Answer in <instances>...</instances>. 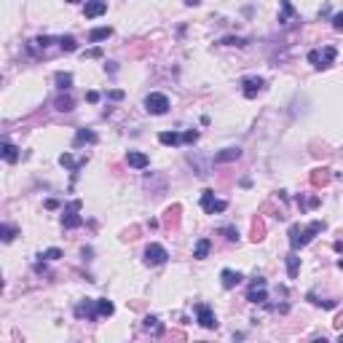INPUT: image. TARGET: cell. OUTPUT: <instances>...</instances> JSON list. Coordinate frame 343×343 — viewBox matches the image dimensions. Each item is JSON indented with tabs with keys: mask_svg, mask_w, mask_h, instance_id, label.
Returning a JSON list of instances; mask_svg holds the SVG:
<instances>
[{
	"mask_svg": "<svg viewBox=\"0 0 343 343\" xmlns=\"http://www.w3.org/2000/svg\"><path fill=\"white\" fill-rule=\"evenodd\" d=\"M196 139H198V132H196V129H191V132L183 134V143H196Z\"/></svg>",
	"mask_w": 343,
	"mask_h": 343,
	"instance_id": "cell-31",
	"label": "cell"
},
{
	"mask_svg": "<svg viewBox=\"0 0 343 343\" xmlns=\"http://www.w3.org/2000/svg\"><path fill=\"white\" fill-rule=\"evenodd\" d=\"M78 209H80V201H73V204L65 209V215H62V226L65 228H78L80 223H84V217L78 215Z\"/></svg>",
	"mask_w": 343,
	"mask_h": 343,
	"instance_id": "cell-5",
	"label": "cell"
},
{
	"mask_svg": "<svg viewBox=\"0 0 343 343\" xmlns=\"http://www.w3.org/2000/svg\"><path fill=\"white\" fill-rule=\"evenodd\" d=\"M333 27H335L338 32H343V11H340V14H335V16H333Z\"/></svg>",
	"mask_w": 343,
	"mask_h": 343,
	"instance_id": "cell-33",
	"label": "cell"
},
{
	"mask_svg": "<svg viewBox=\"0 0 343 343\" xmlns=\"http://www.w3.org/2000/svg\"><path fill=\"white\" fill-rule=\"evenodd\" d=\"M322 231H325V223H322V220H314V223H309L306 228L292 226V228H290V247H292L295 252H298V250H303L306 244H311V241H314V236H316V233H322Z\"/></svg>",
	"mask_w": 343,
	"mask_h": 343,
	"instance_id": "cell-1",
	"label": "cell"
},
{
	"mask_svg": "<svg viewBox=\"0 0 343 343\" xmlns=\"http://www.w3.org/2000/svg\"><path fill=\"white\" fill-rule=\"evenodd\" d=\"M220 279H223V287L226 290H233L236 285H239V281L244 279L239 271H231V268H223V274H220Z\"/></svg>",
	"mask_w": 343,
	"mask_h": 343,
	"instance_id": "cell-11",
	"label": "cell"
},
{
	"mask_svg": "<svg viewBox=\"0 0 343 343\" xmlns=\"http://www.w3.org/2000/svg\"><path fill=\"white\" fill-rule=\"evenodd\" d=\"M158 143L161 145H180L183 143V134H177V132H161L158 134Z\"/></svg>",
	"mask_w": 343,
	"mask_h": 343,
	"instance_id": "cell-16",
	"label": "cell"
},
{
	"mask_svg": "<svg viewBox=\"0 0 343 343\" xmlns=\"http://www.w3.org/2000/svg\"><path fill=\"white\" fill-rule=\"evenodd\" d=\"M340 340H343V333H340Z\"/></svg>",
	"mask_w": 343,
	"mask_h": 343,
	"instance_id": "cell-40",
	"label": "cell"
},
{
	"mask_svg": "<svg viewBox=\"0 0 343 343\" xmlns=\"http://www.w3.org/2000/svg\"><path fill=\"white\" fill-rule=\"evenodd\" d=\"M54 80H56V86L62 89V91H70V89H73V75H70V73H56Z\"/></svg>",
	"mask_w": 343,
	"mask_h": 343,
	"instance_id": "cell-19",
	"label": "cell"
},
{
	"mask_svg": "<svg viewBox=\"0 0 343 343\" xmlns=\"http://www.w3.org/2000/svg\"><path fill=\"white\" fill-rule=\"evenodd\" d=\"M41 257H46V260H59V257H62V250H56V247H51V250H46Z\"/></svg>",
	"mask_w": 343,
	"mask_h": 343,
	"instance_id": "cell-29",
	"label": "cell"
},
{
	"mask_svg": "<svg viewBox=\"0 0 343 343\" xmlns=\"http://www.w3.org/2000/svg\"><path fill=\"white\" fill-rule=\"evenodd\" d=\"M239 156H241L239 148H226L223 153H217V156H215V161H217V164H223V161H236Z\"/></svg>",
	"mask_w": 343,
	"mask_h": 343,
	"instance_id": "cell-17",
	"label": "cell"
},
{
	"mask_svg": "<svg viewBox=\"0 0 343 343\" xmlns=\"http://www.w3.org/2000/svg\"><path fill=\"white\" fill-rule=\"evenodd\" d=\"M86 99H89V102H99V94H97V91H89Z\"/></svg>",
	"mask_w": 343,
	"mask_h": 343,
	"instance_id": "cell-36",
	"label": "cell"
},
{
	"mask_svg": "<svg viewBox=\"0 0 343 343\" xmlns=\"http://www.w3.org/2000/svg\"><path fill=\"white\" fill-rule=\"evenodd\" d=\"M59 46H62V51H75L78 49V41L73 38V35H62V38H59Z\"/></svg>",
	"mask_w": 343,
	"mask_h": 343,
	"instance_id": "cell-24",
	"label": "cell"
},
{
	"mask_svg": "<svg viewBox=\"0 0 343 343\" xmlns=\"http://www.w3.org/2000/svg\"><path fill=\"white\" fill-rule=\"evenodd\" d=\"M56 110H73V99H70V97H59L56 99Z\"/></svg>",
	"mask_w": 343,
	"mask_h": 343,
	"instance_id": "cell-28",
	"label": "cell"
},
{
	"mask_svg": "<svg viewBox=\"0 0 343 343\" xmlns=\"http://www.w3.org/2000/svg\"><path fill=\"white\" fill-rule=\"evenodd\" d=\"M59 164H62V167H67V169H80V167H84V164L86 161H75L73 156H70V153H62V156H59Z\"/></svg>",
	"mask_w": 343,
	"mask_h": 343,
	"instance_id": "cell-20",
	"label": "cell"
},
{
	"mask_svg": "<svg viewBox=\"0 0 343 343\" xmlns=\"http://www.w3.org/2000/svg\"><path fill=\"white\" fill-rule=\"evenodd\" d=\"M86 56H89V59H99V56H102V51H99V49H89V51H86Z\"/></svg>",
	"mask_w": 343,
	"mask_h": 343,
	"instance_id": "cell-35",
	"label": "cell"
},
{
	"mask_svg": "<svg viewBox=\"0 0 343 343\" xmlns=\"http://www.w3.org/2000/svg\"><path fill=\"white\" fill-rule=\"evenodd\" d=\"M209 247H212L209 239H198V241H196V250H193V257H196V260H204V257L209 255Z\"/></svg>",
	"mask_w": 343,
	"mask_h": 343,
	"instance_id": "cell-18",
	"label": "cell"
},
{
	"mask_svg": "<svg viewBox=\"0 0 343 343\" xmlns=\"http://www.w3.org/2000/svg\"><path fill=\"white\" fill-rule=\"evenodd\" d=\"M126 161H129V167H134V169H148L150 167V158L145 156V153H139V150H129Z\"/></svg>",
	"mask_w": 343,
	"mask_h": 343,
	"instance_id": "cell-10",
	"label": "cell"
},
{
	"mask_svg": "<svg viewBox=\"0 0 343 343\" xmlns=\"http://www.w3.org/2000/svg\"><path fill=\"white\" fill-rule=\"evenodd\" d=\"M196 314H198V325L204 327V330H215L217 327V319H215V314H212L209 306H198Z\"/></svg>",
	"mask_w": 343,
	"mask_h": 343,
	"instance_id": "cell-8",
	"label": "cell"
},
{
	"mask_svg": "<svg viewBox=\"0 0 343 343\" xmlns=\"http://www.w3.org/2000/svg\"><path fill=\"white\" fill-rule=\"evenodd\" d=\"M340 268H343V260H340Z\"/></svg>",
	"mask_w": 343,
	"mask_h": 343,
	"instance_id": "cell-39",
	"label": "cell"
},
{
	"mask_svg": "<svg viewBox=\"0 0 343 343\" xmlns=\"http://www.w3.org/2000/svg\"><path fill=\"white\" fill-rule=\"evenodd\" d=\"M94 145V143H97V134H94L91 132V129H78V134H75V139H73V145L78 148V145Z\"/></svg>",
	"mask_w": 343,
	"mask_h": 343,
	"instance_id": "cell-12",
	"label": "cell"
},
{
	"mask_svg": "<svg viewBox=\"0 0 343 343\" xmlns=\"http://www.w3.org/2000/svg\"><path fill=\"white\" fill-rule=\"evenodd\" d=\"M244 97L247 99H255L260 91H263V86H266V80L263 78H244Z\"/></svg>",
	"mask_w": 343,
	"mask_h": 343,
	"instance_id": "cell-7",
	"label": "cell"
},
{
	"mask_svg": "<svg viewBox=\"0 0 343 343\" xmlns=\"http://www.w3.org/2000/svg\"><path fill=\"white\" fill-rule=\"evenodd\" d=\"M65 3H80V0H65Z\"/></svg>",
	"mask_w": 343,
	"mask_h": 343,
	"instance_id": "cell-38",
	"label": "cell"
},
{
	"mask_svg": "<svg viewBox=\"0 0 343 343\" xmlns=\"http://www.w3.org/2000/svg\"><path fill=\"white\" fill-rule=\"evenodd\" d=\"M226 201L215 198V191H204L201 193V209L207 212V215H215V212H226Z\"/></svg>",
	"mask_w": 343,
	"mask_h": 343,
	"instance_id": "cell-3",
	"label": "cell"
},
{
	"mask_svg": "<svg viewBox=\"0 0 343 343\" xmlns=\"http://www.w3.org/2000/svg\"><path fill=\"white\" fill-rule=\"evenodd\" d=\"M0 236H3V241H14L16 228L14 226H0Z\"/></svg>",
	"mask_w": 343,
	"mask_h": 343,
	"instance_id": "cell-27",
	"label": "cell"
},
{
	"mask_svg": "<svg viewBox=\"0 0 343 343\" xmlns=\"http://www.w3.org/2000/svg\"><path fill=\"white\" fill-rule=\"evenodd\" d=\"M298 268H300V257L292 252V255L287 257V274H290V279H295V276H298Z\"/></svg>",
	"mask_w": 343,
	"mask_h": 343,
	"instance_id": "cell-23",
	"label": "cell"
},
{
	"mask_svg": "<svg viewBox=\"0 0 343 343\" xmlns=\"http://www.w3.org/2000/svg\"><path fill=\"white\" fill-rule=\"evenodd\" d=\"M105 11H108V3H105V0H86L84 16H86V19H97V16L105 14Z\"/></svg>",
	"mask_w": 343,
	"mask_h": 343,
	"instance_id": "cell-9",
	"label": "cell"
},
{
	"mask_svg": "<svg viewBox=\"0 0 343 343\" xmlns=\"http://www.w3.org/2000/svg\"><path fill=\"white\" fill-rule=\"evenodd\" d=\"M335 56H338V51L333 49V46H327V49L322 51V56H319V67H316V70H327L330 65L335 62Z\"/></svg>",
	"mask_w": 343,
	"mask_h": 343,
	"instance_id": "cell-14",
	"label": "cell"
},
{
	"mask_svg": "<svg viewBox=\"0 0 343 343\" xmlns=\"http://www.w3.org/2000/svg\"><path fill=\"white\" fill-rule=\"evenodd\" d=\"M319 56H322V51H309V62L314 67H319Z\"/></svg>",
	"mask_w": 343,
	"mask_h": 343,
	"instance_id": "cell-34",
	"label": "cell"
},
{
	"mask_svg": "<svg viewBox=\"0 0 343 343\" xmlns=\"http://www.w3.org/2000/svg\"><path fill=\"white\" fill-rule=\"evenodd\" d=\"M3 161H8V164L19 161V148L14 143H8V139H3Z\"/></svg>",
	"mask_w": 343,
	"mask_h": 343,
	"instance_id": "cell-13",
	"label": "cell"
},
{
	"mask_svg": "<svg viewBox=\"0 0 343 343\" xmlns=\"http://www.w3.org/2000/svg\"><path fill=\"white\" fill-rule=\"evenodd\" d=\"M295 14V8H292V3H290V0H281V16H279V22H281V25H287V19Z\"/></svg>",
	"mask_w": 343,
	"mask_h": 343,
	"instance_id": "cell-25",
	"label": "cell"
},
{
	"mask_svg": "<svg viewBox=\"0 0 343 343\" xmlns=\"http://www.w3.org/2000/svg\"><path fill=\"white\" fill-rule=\"evenodd\" d=\"M201 0H185V6H198Z\"/></svg>",
	"mask_w": 343,
	"mask_h": 343,
	"instance_id": "cell-37",
	"label": "cell"
},
{
	"mask_svg": "<svg viewBox=\"0 0 343 343\" xmlns=\"http://www.w3.org/2000/svg\"><path fill=\"white\" fill-rule=\"evenodd\" d=\"M167 260H169L167 247H161V244H150L148 250H145V263H148V266H164Z\"/></svg>",
	"mask_w": 343,
	"mask_h": 343,
	"instance_id": "cell-4",
	"label": "cell"
},
{
	"mask_svg": "<svg viewBox=\"0 0 343 343\" xmlns=\"http://www.w3.org/2000/svg\"><path fill=\"white\" fill-rule=\"evenodd\" d=\"M247 300L250 303H266L268 300V295H266V279H255L252 281V287H250V292H247Z\"/></svg>",
	"mask_w": 343,
	"mask_h": 343,
	"instance_id": "cell-6",
	"label": "cell"
},
{
	"mask_svg": "<svg viewBox=\"0 0 343 343\" xmlns=\"http://www.w3.org/2000/svg\"><path fill=\"white\" fill-rule=\"evenodd\" d=\"M220 46H247V38H233V35H226V38H220Z\"/></svg>",
	"mask_w": 343,
	"mask_h": 343,
	"instance_id": "cell-26",
	"label": "cell"
},
{
	"mask_svg": "<svg viewBox=\"0 0 343 343\" xmlns=\"http://www.w3.org/2000/svg\"><path fill=\"white\" fill-rule=\"evenodd\" d=\"M143 327L148 330V333H156V335H161V333H164V325L158 322L156 316H145V325H143Z\"/></svg>",
	"mask_w": 343,
	"mask_h": 343,
	"instance_id": "cell-21",
	"label": "cell"
},
{
	"mask_svg": "<svg viewBox=\"0 0 343 343\" xmlns=\"http://www.w3.org/2000/svg\"><path fill=\"white\" fill-rule=\"evenodd\" d=\"M49 43H51V38H46V35H43V38H35L32 41V49H46Z\"/></svg>",
	"mask_w": 343,
	"mask_h": 343,
	"instance_id": "cell-30",
	"label": "cell"
},
{
	"mask_svg": "<svg viewBox=\"0 0 343 343\" xmlns=\"http://www.w3.org/2000/svg\"><path fill=\"white\" fill-rule=\"evenodd\" d=\"M115 311V306H113V300H108V298H102V300H97V314L99 316H110Z\"/></svg>",
	"mask_w": 343,
	"mask_h": 343,
	"instance_id": "cell-22",
	"label": "cell"
},
{
	"mask_svg": "<svg viewBox=\"0 0 343 343\" xmlns=\"http://www.w3.org/2000/svg\"><path fill=\"white\" fill-rule=\"evenodd\" d=\"M223 233H226L228 241H236V239H239V231H236V228H223Z\"/></svg>",
	"mask_w": 343,
	"mask_h": 343,
	"instance_id": "cell-32",
	"label": "cell"
},
{
	"mask_svg": "<svg viewBox=\"0 0 343 343\" xmlns=\"http://www.w3.org/2000/svg\"><path fill=\"white\" fill-rule=\"evenodd\" d=\"M110 35H113V27H97V30L89 32V41L91 43H99V41H108Z\"/></svg>",
	"mask_w": 343,
	"mask_h": 343,
	"instance_id": "cell-15",
	"label": "cell"
},
{
	"mask_svg": "<svg viewBox=\"0 0 343 343\" xmlns=\"http://www.w3.org/2000/svg\"><path fill=\"white\" fill-rule=\"evenodd\" d=\"M145 110L150 115H164L169 110V97H167V94H161V91L148 94V97H145Z\"/></svg>",
	"mask_w": 343,
	"mask_h": 343,
	"instance_id": "cell-2",
	"label": "cell"
}]
</instances>
